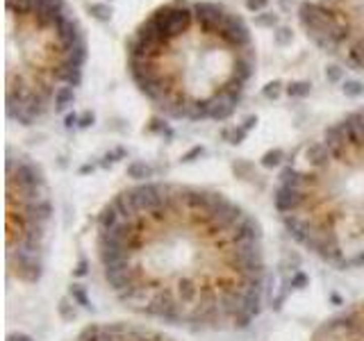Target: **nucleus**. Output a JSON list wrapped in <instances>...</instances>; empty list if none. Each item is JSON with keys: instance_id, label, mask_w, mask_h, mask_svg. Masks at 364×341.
I'll return each mask as SVG.
<instances>
[{"instance_id": "3", "label": "nucleus", "mask_w": 364, "mask_h": 341, "mask_svg": "<svg viewBox=\"0 0 364 341\" xmlns=\"http://www.w3.org/2000/svg\"><path fill=\"white\" fill-rule=\"evenodd\" d=\"M7 275L36 284L43 275L53 203L41 166L23 153L7 150Z\"/></svg>"}, {"instance_id": "18", "label": "nucleus", "mask_w": 364, "mask_h": 341, "mask_svg": "<svg viewBox=\"0 0 364 341\" xmlns=\"http://www.w3.org/2000/svg\"><path fill=\"white\" fill-rule=\"evenodd\" d=\"M326 77H328V82H341L344 80V68L339 66V64H332V66H328L326 68Z\"/></svg>"}, {"instance_id": "7", "label": "nucleus", "mask_w": 364, "mask_h": 341, "mask_svg": "<svg viewBox=\"0 0 364 341\" xmlns=\"http://www.w3.org/2000/svg\"><path fill=\"white\" fill-rule=\"evenodd\" d=\"M127 177H132L136 182H146L150 177V166L146 162H141V159H134V162L127 164Z\"/></svg>"}, {"instance_id": "4", "label": "nucleus", "mask_w": 364, "mask_h": 341, "mask_svg": "<svg viewBox=\"0 0 364 341\" xmlns=\"http://www.w3.org/2000/svg\"><path fill=\"white\" fill-rule=\"evenodd\" d=\"M71 341H180L166 332L141 323L100 321L84 325Z\"/></svg>"}, {"instance_id": "25", "label": "nucleus", "mask_w": 364, "mask_h": 341, "mask_svg": "<svg viewBox=\"0 0 364 341\" xmlns=\"http://www.w3.org/2000/svg\"><path fill=\"white\" fill-rule=\"evenodd\" d=\"M86 268H89V264H86V259H82V262L75 266V271H73V275H77V277L86 275Z\"/></svg>"}, {"instance_id": "17", "label": "nucleus", "mask_w": 364, "mask_h": 341, "mask_svg": "<svg viewBox=\"0 0 364 341\" xmlns=\"http://www.w3.org/2000/svg\"><path fill=\"white\" fill-rule=\"evenodd\" d=\"M280 93H282V82H280V80L268 82V84H264V89H262V95H264L266 100L280 98Z\"/></svg>"}, {"instance_id": "9", "label": "nucleus", "mask_w": 364, "mask_h": 341, "mask_svg": "<svg viewBox=\"0 0 364 341\" xmlns=\"http://www.w3.org/2000/svg\"><path fill=\"white\" fill-rule=\"evenodd\" d=\"M221 136H223V139L228 141V143H232V145H239L241 141H244L246 136H248V130H246V127H244V125H241V123H239V125L225 127V130L221 132Z\"/></svg>"}, {"instance_id": "8", "label": "nucleus", "mask_w": 364, "mask_h": 341, "mask_svg": "<svg viewBox=\"0 0 364 341\" xmlns=\"http://www.w3.org/2000/svg\"><path fill=\"white\" fill-rule=\"evenodd\" d=\"M285 93L289 95V98H307V95L312 93V84L305 82V80L289 82V84L285 86Z\"/></svg>"}, {"instance_id": "6", "label": "nucleus", "mask_w": 364, "mask_h": 341, "mask_svg": "<svg viewBox=\"0 0 364 341\" xmlns=\"http://www.w3.org/2000/svg\"><path fill=\"white\" fill-rule=\"evenodd\" d=\"M75 100V89L73 86H59L55 93V112H64L68 105H73Z\"/></svg>"}, {"instance_id": "11", "label": "nucleus", "mask_w": 364, "mask_h": 341, "mask_svg": "<svg viewBox=\"0 0 364 341\" xmlns=\"http://www.w3.org/2000/svg\"><path fill=\"white\" fill-rule=\"evenodd\" d=\"M68 296H71V300L75 305H80V307H84V309L91 307V300H89V296H86V289L82 284H77V282H73V284H71Z\"/></svg>"}, {"instance_id": "13", "label": "nucleus", "mask_w": 364, "mask_h": 341, "mask_svg": "<svg viewBox=\"0 0 364 341\" xmlns=\"http://www.w3.org/2000/svg\"><path fill=\"white\" fill-rule=\"evenodd\" d=\"M282 159H285V153H282L280 148H273V150H268V153L262 155L259 164H262L264 168H273V166H280Z\"/></svg>"}, {"instance_id": "5", "label": "nucleus", "mask_w": 364, "mask_h": 341, "mask_svg": "<svg viewBox=\"0 0 364 341\" xmlns=\"http://www.w3.org/2000/svg\"><path fill=\"white\" fill-rule=\"evenodd\" d=\"M309 341H364V300L321 321L309 334Z\"/></svg>"}, {"instance_id": "28", "label": "nucleus", "mask_w": 364, "mask_h": 341, "mask_svg": "<svg viewBox=\"0 0 364 341\" xmlns=\"http://www.w3.org/2000/svg\"><path fill=\"white\" fill-rule=\"evenodd\" d=\"M7 341H32V336L23 334V332H14V334H9Z\"/></svg>"}, {"instance_id": "2", "label": "nucleus", "mask_w": 364, "mask_h": 341, "mask_svg": "<svg viewBox=\"0 0 364 341\" xmlns=\"http://www.w3.org/2000/svg\"><path fill=\"white\" fill-rule=\"evenodd\" d=\"M273 207L291 239L323 264L364 268V107L282 166Z\"/></svg>"}, {"instance_id": "29", "label": "nucleus", "mask_w": 364, "mask_h": 341, "mask_svg": "<svg viewBox=\"0 0 364 341\" xmlns=\"http://www.w3.org/2000/svg\"><path fill=\"white\" fill-rule=\"evenodd\" d=\"M241 125H244V127H246V130H248V132H250V130H253V127H255V125H257V116H248V118H246V121H244V123H241Z\"/></svg>"}, {"instance_id": "1", "label": "nucleus", "mask_w": 364, "mask_h": 341, "mask_svg": "<svg viewBox=\"0 0 364 341\" xmlns=\"http://www.w3.org/2000/svg\"><path fill=\"white\" fill-rule=\"evenodd\" d=\"M94 243L105 286L136 316L189 332H237L262 312V225L216 189L153 180L125 186L98 212Z\"/></svg>"}, {"instance_id": "21", "label": "nucleus", "mask_w": 364, "mask_h": 341, "mask_svg": "<svg viewBox=\"0 0 364 341\" xmlns=\"http://www.w3.org/2000/svg\"><path fill=\"white\" fill-rule=\"evenodd\" d=\"M307 284V275H305V273H294V275H291V286H294V289H303V286Z\"/></svg>"}, {"instance_id": "26", "label": "nucleus", "mask_w": 364, "mask_h": 341, "mask_svg": "<svg viewBox=\"0 0 364 341\" xmlns=\"http://www.w3.org/2000/svg\"><path fill=\"white\" fill-rule=\"evenodd\" d=\"M77 123H80V116H77L75 112H73V114H66V123H64V125H66V127H73V125H77Z\"/></svg>"}, {"instance_id": "23", "label": "nucleus", "mask_w": 364, "mask_h": 341, "mask_svg": "<svg viewBox=\"0 0 364 341\" xmlns=\"http://www.w3.org/2000/svg\"><path fill=\"white\" fill-rule=\"evenodd\" d=\"M94 121H96L94 112H84V114L80 116V123H77V127H89V125H94Z\"/></svg>"}, {"instance_id": "14", "label": "nucleus", "mask_w": 364, "mask_h": 341, "mask_svg": "<svg viewBox=\"0 0 364 341\" xmlns=\"http://www.w3.org/2000/svg\"><path fill=\"white\" fill-rule=\"evenodd\" d=\"M273 41H276L278 45H289L291 41H294V30H291L289 25H278L276 30H273Z\"/></svg>"}, {"instance_id": "12", "label": "nucleus", "mask_w": 364, "mask_h": 341, "mask_svg": "<svg viewBox=\"0 0 364 341\" xmlns=\"http://www.w3.org/2000/svg\"><path fill=\"white\" fill-rule=\"evenodd\" d=\"M255 25L276 30V27L280 25V14H276V12H259V14H255Z\"/></svg>"}, {"instance_id": "20", "label": "nucleus", "mask_w": 364, "mask_h": 341, "mask_svg": "<svg viewBox=\"0 0 364 341\" xmlns=\"http://www.w3.org/2000/svg\"><path fill=\"white\" fill-rule=\"evenodd\" d=\"M232 171H235L239 177H241V175L248 177L250 171H253V164H248V162H237V164H232Z\"/></svg>"}, {"instance_id": "27", "label": "nucleus", "mask_w": 364, "mask_h": 341, "mask_svg": "<svg viewBox=\"0 0 364 341\" xmlns=\"http://www.w3.org/2000/svg\"><path fill=\"white\" fill-rule=\"evenodd\" d=\"M296 3H298V0H278V5H280L282 12H289L291 7H296Z\"/></svg>"}, {"instance_id": "19", "label": "nucleus", "mask_w": 364, "mask_h": 341, "mask_svg": "<svg viewBox=\"0 0 364 341\" xmlns=\"http://www.w3.org/2000/svg\"><path fill=\"white\" fill-rule=\"evenodd\" d=\"M266 5H268V0H246V9L253 14L266 12Z\"/></svg>"}, {"instance_id": "10", "label": "nucleus", "mask_w": 364, "mask_h": 341, "mask_svg": "<svg viewBox=\"0 0 364 341\" xmlns=\"http://www.w3.org/2000/svg\"><path fill=\"white\" fill-rule=\"evenodd\" d=\"M89 14L96 18V21L107 23V21H112L114 9L109 7L107 3H91V5H89Z\"/></svg>"}, {"instance_id": "16", "label": "nucleus", "mask_w": 364, "mask_h": 341, "mask_svg": "<svg viewBox=\"0 0 364 341\" xmlns=\"http://www.w3.org/2000/svg\"><path fill=\"white\" fill-rule=\"evenodd\" d=\"M73 300H68V298H62L59 300V305H57V312H59V316L64 318V321H73L75 318V307H73Z\"/></svg>"}, {"instance_id": "15", "label": "nucleus", "mask_w": 364, "mask_h": 341, "mask_svg": "<svg viewBox=\"0 0 364 341\" xmlns=\"http://www.w3.org/2000/svg\"><path fill=\"white\" fill-rule=\"evenodd\" d=\"M341 91L348 98H359V95H364V84L359 80H344L341 82Z\"/></svg>"}, {"instance_id": "22", "label": "nucleus", "mask_w": 364, "mask_h": 341, "mask_svg": "<svg viewBox=\"0 0 364 341\" xmlns=\"http://www.w3.org/2000/svg\"><path fill=\"white\" fill-rule=\"evenodd\" d=\"M203 153H205L203 145H196V148H191L187 155H182V162H194V159H196V157H200Z\"/></svg>"}, {"instance_id": "24", "label": "nucleus", "mask_w": 364, "mask_h": 341, "mask_svg": "<svg viewBox=\"0 0 364 341\" xmlns=\"http://www.w3.org/2000/svg\"><path fill=\"white\" fill-rule=\"evenodd\" d=\"M148 130H153V132H168V127H166V123H164V121L153 118V121H150V125H148ZM168 134H171V132H168Z\"/></svg>"}]
</instances>
